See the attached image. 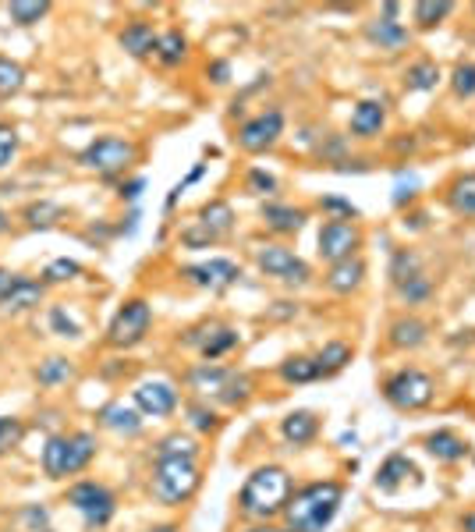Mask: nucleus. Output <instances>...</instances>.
I'll list each match as a JSON object with an SVG mask.
<instances>
[{
	"mask_svg": "<svg viewBox=\"0 0 475 532\" xmlns=\"http://www.w3.org/2000/svg\"><path fill=\"white\" fill-rule=\"evenodd\" d=\"M277 373H281L284 384H295V387L323 380L320 366H316V359H312V355H291V359L281 362V369H277Z\"/></svg>",
	"mask_w": 475,
	"mask_h": 532,
	"instance_id": "29",
	"label": "nucleus"
},
{
	"mask_svg": "<svg viewBox=\"0 0 475 532\" xmlns=\"http://www.w3.org/2000/svg\"><path fill=\"white\" fill-rule=\"evenodd\" d=\"M422 274V259L415 256L412 249H398L394 252V259H390V284H401L408 281V277Z\"/></svg>",
	"mask_w": 475,
	"mask_h": 532,
	"instance_id": "38",
	"label": "nucleus"
},
{
	"mask_svg": "<svg viewBox=\"0 0 475 532\" xmlns=\"http://www.w3.org/2000/svg\"><path fill=\"white\" fill-rule=\"evenodd\" d=\"M295 483H291L288 469L281 465H259L249 472L245 486L238 490V511L245 518H256V522H273L277 515H284Z\"/></svg>",
	"mask_w": 475,
	"mask_h": 532,
	"instance_id": "2",
	"label": "nucleus"
},
{
	"mask_svg": "<svg viewBox=\"0 0 475 532\" xmlns=\"http://www.w3.org/2000/svg\"><path fill=\"white\" fill-rule=\"evenodd\" d=\"M15 157H18V132L11 125H0V171L11 167Z\"/></svg>",
	"mask_w": 475,
	"mask_h": 532,
	"instance_id": "46",
	"label": "nucleus"
},
{
	"mask_svg": "<svg viewBox=\"0 0 475 532\" xmlns=\"http://www.w3.org/2000/svg\"><path fill=\"white\" fill-rule=\"evenodd\" d=\"M8 227H11V220H8V213L0 210V235H4V231H8Z\"/></svg>",
	"mask_w": 475,
	"mask_h": 532,
	"instance_id": "56",
	"label": "nucleus"
},
{
	"mask_svg": "<svg viewBox=\"0 0 475 532\" xmlns=\"http://www.w3.org/2000/svg\"><path fill=\"white\" fill-rule=\"evenodd\" d=\"M256 266L266 277H277V281L291 284V288H305L312 281V266L291 249H284V245H259Z\"/></svg>",
	"mask_w": 475,
	"mask_h": 532,
	"instance_id": "11",
	"label": "nucleus"
},
{
	"mask_svg": "<svg viewBox=\"0 0 475 532\" xmlns=\"http://www.w3.org/2000/svg\"><path fill=\"white\" fill-rule=\"evenodd\" d=\"M50 327H54L57 337H71V341H75V337H82V327H78V320L64 306L50 309Z\"/></svg>",
	"mask_w": 475,
	"mask_h": 532,
	"instance_id": "45",
	"label": "nucleus"
},
{
	"mask_svg": "<svg viewBox=\"0 0 475 532\" xmlns=\"http://www.w3.org/2000/svg\"><path fill=\"white\" fill-rule=\"evenodd\" d=\"M156 40H160V36H156L149 22H128L125 29H121V36H117L121 50L139 57V61L142 57H156Z\"/></svg>",
	"mask_w": 475,
	"mask_h": 532,
	"instance_id": "27",
	"label": "nucleus"
},
{
	"mask_svg": "<svg viewBox=\"0 0 475 532\" xmlns=\"http://www.w3.org/2000/svg\"><path fill=\"white\" fill-rule=\"evenodd\" d=\"M213 82H227V64L224 61L213 64Z\"/></svg>",
	"mask_w": 475,
	"mask_h": 532,
	"instance_id": "54",
	"label": "nucleus"
},
{
	"mask_svg": "<svg viewBox=\"0 0 475 532\" xmlns=\"http://www.w3.org/2000/svg\"><path fill=\"white\" fill-rule=\"evenodd\" d=\"M100 426L110 433H121V437H139L142 426H146V415L135 405H125V401H110V405L100 408Z\"/></svg>",
	"mask_w": 475,
	"mask_h": 532,
	"instance_id": "17",
	"label": "nucleus"
},
{
	"mask_svg": "<svg viewBox=\"0 0 475 532\" xmlns=\"http://www.w3.org/2000/svg\"><path fill=\"white\" fill-rule=\"evenodd\" d=\"M305 220H309V213H305L302 206L263 203V224L270 227L273 235H295V231H302Z\"/></svg>",
	"mask_w": 475,
	"mask_h": 532,
	"instance_id": "24",
	"label": "nucleus"
},
{
	"mask_svg": "<svg viewBox=\"0 0 475 532\" xmlns=\"http://www.w3.org/2000/svg\"><path fill=\"white\" fill-rule=\"evenodd\" d=\"M461 532H475V511H468V515L461 518Z\"/></svg>",
	"mask_w": 475,
	"mask_h": 532,
	"instance_id": "55",
	"label": "nucleus"
},
{
	"mask_svg": "<svg viewBox=\"0 0 475 532\" xmlns=\"http://www.w3.org/2000/svg\"><path fill=\"white\" fill-rule=\"evenodd\" d=\"M178 387L164 376H153V380H139L132 391V405L139 408L146 419H167L178 408Z\"/></svg>",
	"mask_w": 475,
	"mask_h": 532,
	"instance_id": "13",
	"label": "nucleus"
},
{
	"mask_svg": "<svg viewBox=\"0 0 475 532\" xmlns=\"http://www.w3.org/2000/svg\"><path fill=\"white\" fill-rule=\"evenodd\" d=\"M451 11H454L451 0H422V4H415V25L419 29H437Z\"/></svg>",
	"mask_w": 475,
	"mask_h": 532,
	"instance_id": "35",
	"label": "nucleus"
},
{
	"mask_svg": "<svg viewBox=\"0 0 475 532\" xmlns=\"http://www.w3.org/2000/svg\"><path fill=\"white\" fill-rule=\"evenodd\" d=\"M316 433H320V419H316V412H309V408H298V412L284 415L281 437L288 440L291 447L312 444V440H316Z\"/></svg>",
	"mask_w": 475,
	"mask_h": 532,
	"instance_id": "26",
	"label": "nucleus"
},
{
	"mask_svg": "<svg viewBox=\"0 0 475 532\" xmlns=\"http://www.w3.org/2000/svg\"><path fill=\"white\" fill-rule=\"evenodd\" d=\"M387 341L398 352H415V348H422L429 341V323L419 320V316H401V320L390 323Z\"/></svg>",
	"mask_w": 475,
	"mask_h": 532,
	"instance_id": "20",
	"label": "nucleus"
},
{
	"mask_svg": "<svg viewBox=\"0 0 475 532\" xmlns=\"http://www.w3.org/2000/svg\"><path fill=\"white\" fill-rule=\"evenodd\" d=\"M440 82V64L437 61H415L405 71V89L408 93H429Z\"/></svg>",
	"mask_w": 475,
	"mask_h": 532,
	"instance_id": "30",
	"label": "nucleus"
},
{
	"mask_svg": "<svg viewBox=\"0 0 475 532\" xmlns=\"http://www.w3.org/2000/svg\"><path fill=\"white\" fill-rule=\"evenodd\" d=\"M231 231H234L231 203L213 199V203H206L203 210H199V220L181 231V245H188V249H206V245H217L220 238H227Z\"/></svg>",
	"mask_w": 475,
	"mask_h": 532,
	"instance_id": "10",
	"label": "nucleus"
},
{
	"mask_svg": "<svg viewBox=\"0 0 475 532\" xmlns=\"http://www.w3.org/2000/svg\"><path fill=\"white\" fill-rule=\"evenodd\" d=\"M394 291L405 298L408 306H419V302H429V298H433V281H429V274L422 270V274H415V277H408V281L394 284Z\"/></svg>",
	"mask_w": 475,
	"mask_h": 532,
	"instance_id": "36",
	"label": "nucleus"
},
{
	"mask_svg": "<svg viewBox=\"0 0 475 532\" xmlns=\"http://www.w3.org/2000/svg\"><path fill=\"white\" fill-rule=\"evenodd\" d=\"M323 210H330V213H337V220H351V217H359V210L348 203V199H341V196H323Z\"/></svg>",
	"mask_w": 475,
	"mask_h": 532,
	"instance_id": "47",
	"label": "nucleus"
},
{
	"mask_svg": "<svg viewBox=\"0 0 475 532\" xmlns=\"http://www.w3.org/2000/svg\"><path fill=\"white\" fill-rule=\"evenodd\" d=\"M408 476H419V469H415V462L408 458V454H390L387 462L376 469V490L380 493H398L401 486L408 483Z\"/></svg>",
	"mask_w": 475,
	"mask_h": 532,
	"instance_id": "23",
	"label": "nucleus"
},
{
	"mask_svg": "<svg viewBox=\"0 0 475 532\" xmlns=\"http://www.w3.org/2000/svg\"><path fill=\"white\" fill-rule=\"evenodd\" d=\"M25 440V423L18 415H0V458L11 454Z\"/></svg>",
	"mask_w": 475,
	"mask_h": 532,
	"instance_id": "40",
	"label": "nucleus"
},
{
	"mask_svg": "<svg viewBox=\"0 0 475 532\" xmlns=\"http://www.w3.org/2000/svg\"><path fill=\"white\" fill-rule=\"evenodd\" d=\"M366 40L373 43V47L387 50V54H398V50H405L408 43H412V32L401 22H394V18L380 15L376 22L366 25Z\"/></svg>",
	"mask_w": 475,
	"mask_h": 532,
	"instance_id": "19",
	"label": "nucleus"
},
{
	"mask_svg": "<svg viewBox=\"0 0 475 532\" xmlns=\"http://www.w3.org/2000/svg\"><path fill=\"white\" fill-rule=\"evenodd\" d=\"M185 384L206 405L213 401V405L238 408L252 398V376L238 373L231 366H220V362H199V366H192L185 373Z\"/></svg>",
	"mask_w": 475,
	"mask_h": 532,
	"instance_id": "3",
	"label": "nucleus"
},
{
	"mask_svg": "<svg viewBox=\"0 0 475 532\" xmlns=\"http://www.w3.org/2000/svg\"><path fill=\"white\" fill-rule=\"evenodd\" d=\"M422 447H426V454H433V458L444 465H454V462H461V458H468V440H461L458 433H451V430L426 433Z\"/></svg>",
	"mask_w": 475,
	"mask_h": 532,
	"instance_id": "25",
	"label": "nucleus"
},
{
	"mask_svg": "<svg viewBox=\"0 0 475 532\" xmlns=\"http://www.w3.org/2000/svg\"><path fill=\"white\" fill-rule=\"evenodd\" d=\"M277 188V178L266 171H259V167H252L249 171V192H256V196H266V192H273Z\"/></svg>",
	"mask_w": 475,
	"mask_h": 532,
	"instance_id": "48",
	"label": "nucleus"
},
{
	"mask_svg": "<svg viewBox=\"0 0 475 532\" xmlns=\"http://www.w3.org/2000/svg\"><path fill=\"white\" fill-rule=\"evenodd\" d=\"M281 135H284V114L277 107H270L238 128V146H242L245 153H266V149L277 146Z\"/></svg>",
	"mask_w": 475,
	"mask_h": 532,
	"instance_id": "14",
	"label": "nucleus"
},
{
	"mask_svg": "<svg viewBox=\"0 0 475 532\" xmlns=\"http://www.w3.org/2000/svg\"><path fill=\"white\" fill-rule=\"evenodd\" d=\"M25 86V68L11 57H0V96H15Z\"/></svg>",
	"mask_w": 475,
	"mask_h": 532,
	"instance_id": "42",
	"label": "nucleus"
},
{
	"mask_svg": "<svg viewBox=\"0 0 475 532\" xmlns=\"http://www.w3.org/2000/svg\"><path fill=\"white\" fill-rule=\"evenodd\" d=\"M185 345L199 348L206 362H217L220 355H227L231 348H238V330L224 327V323H203V327H195L185 334Z\"/></svg>",
	"mask_w": 475,
	"mask_h": 532,
	"instance_id": "16",
	"label": "nucleus"
},
{
	"mask_svg": "<svg viewBox=\"0 0 475 532\" xmlns=\"http://www.w3.org/2000/svg\"><path fill=\"white\" fill-rule=\"evenodd\" d=\"M82 274V266L75 259H54V263L43 270V284H64V281H75Z\"/></svg>",
	"mask_w": 475,
	"mask_h": 532,
	"instance_id": "43",
	"label": "nucleus"
},
{
	"mask_svg": "<svg viewBox=\"0 0 475 532\" xmlns=\"http://www.w3.org/2000/svg\"><path fill=\"white\" fill-rule=\"evenodd\" d=\"M78 160H82V167H89V171L110 178V174H125L128 167L139 160V146H135L132 139H121V135H100V139H93L82 149V157Z\"/></svg>",
	"mask_w": 475,
	"mask_h": 532,
	"instance_id": "7",
	"label": "nucleus"
},
{
	"mask_svg": "<svg viewBox=\"0 0 475 532\" xmlns=\"http://www.w3.org/2000/svg\"><path fill=\"white\" fill-rule=\"evenodd\" d=\"M68 504L82 515L86 529H103L117 511V497L96 479H82V483L68 486Z\"/></svg>",
	"mask_w": 475,
	"mask_h": 532,
	"instance_id": "8",
	"label": "nucleus"
},
{
	"mask_svg": "<svg viewBox=\"0 0 475 532\" xmlns=\"http://www.w3.org/2000/svg\"><path fill=\"white\" fill-rule=\"evenodd\" d=\"M203 171H206V164H195L192 167V174H188L185 181H178V185L171 188V196H167V210H174V206H178V199H181V192H185L188 185H195V181L203 178Z\"/></svg>",
	"mask_w": 475,
	"mask_h": 532,
	"instance_id": "49",
	"label": "nucleus"
},
{
	"mask_svg": "<svg viewBox=\"0 0 475 532\" xmlns=\"http://www.w3.org/2000/svg\"><path fill=\"white\" fill-rule=\"evenodd\" d=\"M8 15L15 25H36L39 18L50 15V4L47 0H15V4H8Z\"/></svg>",
	"mask_w": 475,
	"mask_h": 532,
	"instance_id": "37",
	"label": "nucleus"
},
{
	"mask_svg": "<svg viewBox=\"0 0 475 532\" xmlns=\"http://www.w3.org/2000/svg\"><path fill=\"white\" fill-rule=\"evenodd\" d=\"M156 458H199V440L188 433H167L156 444Z\"/></svg>",
	"mask_w": 475,
	"mask_h": 532,
	"instance_id": "33",
	"label": "nucleus"
},
{
	"mask_svg": "<svg viewBox=\"0 0 475 532\" xmlns=\"http://www.w3.org/2000/svg\"><path fill=\"white\" fill-rule=\"evenodd\" d=\"M327 288L334 291V295H351V291H359L362 281H366V263H362L359 256L351 259H341V263L327 266Z\"/></svg>",
	"mask_w": 475,
	"mask_h": 532,
	"instance_id": "21",
	"label": "nucleus"
},
{
	"mask_svg": "<svg viewBox=\"0 0 475 532\" xmlns=\"http://www.w3.org/2000/svg\"><path fill=\"white\" fill-rule=\"evenodd\" d=\"M185 415H188V423L195 426V430L199 433H213V430H220V415L213 412L210 405H206V401H188L185 405Z\"/></svg>",
	"mask_w": 475,
	"mask_h": 532,
	"instance_id": "39",
	"label": "nucleus"
},
{
	"mask_svg": "<svg viewBox=\"0 0 475 532\" xmlns=\"http://www.w3.org/2000/svg\"><path fill=\"white\" fill-rule=\"evenodd\" d=\"M188 54V40L181 36L178 29H167L160 32V40H156V57H160V64H167V68H174V64H181Z\"/></svg>",
	"mask_w": 475,
	"mask_h": 532,
	"instance_id": "32",
	"label": "nucleus"
},
{
	"mask_svg": "<svg viewBox=\"0 0 475 532\" xmlns=\"http://www.w3.org/2000/svg\"><path fill=\"white\" fill-rule=\"evenodd\" d=\"M451 89L458 100H472L475 96V64H458V68H454Z\"/></svg>",
	"mask_w": 475,
	"mask_h": 532,
	"instance_id": "44",
	"label": "nucleus"
},
{
	"mask_svg": "<svg viewBox=\"0 0 475 532\" xmlns=\"http://www.w3.org/2000/svg\"><path fill=\"white\" fill-rule=\"evenodd\" d=\"M18 274H11V270H4V266H0V295H4V291L11 288V281H15Z\"/></svg>",
	"mask_w": 475,
	"mask_h": 532,
	"instance_id": "52",
	"label": "nucleus"
},
{
	"mask_svg": "<svg viewBox=\"0 0 475 532\" xmlns=\"http://www.w3.org/2000/svg\"><path fill=\"white\" fill-rule=\"evenodd\" d=\"M245 532H288L284 525H270V522H259V525H252V529H245Z\"/></svg>",
	"mask_w": 475,
	"mask_h": 532,
	"instance_id": "53",
	"label": "nucleus"
},
{
	"mask_svg": "<svg viewBox=\"0 0 475 532\" xmlns=\"http://www.w3.org/2000/svg\"><path fill=\"white\" fill-rule=\"evenodd\" d=\"M36 380L43 387H61V384H68V380H75V366H71L68 359H61V355H54V359L39 362Z\"/></svg>",
	"mask_w": 475,
	"mask_h": 532,
	"instance_id": "34",
	"label": "nucleus"
},
{
	"mask_svg": "<svg viewBox=\"0 0 475 532\" xmlns=\"http://www.w3.org/2000/svg\"><path fill=\"white\" fill-rule=\"evenodd\" d=\"M96 458V437L86 430L75 433H54V437L43 444V472L50 479H68L86 472Z\"/></svg>",
	"mask_w": 475,
	"mask_h": 532,
	"instance_id": "5",
	"label": "nucleus"
},
{
	"mask_svg": "<svg viewBox=\"0 0 475 532\" xmlns=\"http://www.w3.org/2000/svg\"><path fill=\"white\" fill-rule=\"evenodd\" d=\"M344 501V486L337 479H320L302 490L291 493L288 508H284V529L288 532H327L337 518Z\"/></svg>",
	"mask_w": 475,
	"mask_h": 532,
	"instance_id": "1",
	"label": "nucleus"
},
{
	"mask_svg": "<svg viewBox=\"0 0 475 532\" xmlns=\"http://www.w3.org/2000/svg\"><path fill=\"white\" fill-rule=\"evenodd\" d=\"M312 359H316V366H320L323 380H327V376L341 373V369L348 366V362H351V348L344 345V341H330V345H323L320 352L312 355Z\"/></svg>",
	"mask_w": 475,
	"mask_h": 532,
	"instance_id": "31",
	"label": "nucleus"
},
{
	"mask_svg": "<svg viewBox=\"0 0 475 532\" xmlns=\"http://www.w3.org/2000/svg\"><path fill=\"white\" fill-rule=\"evenodd\" d=\"M149 327H153V306H149L146 298H128L125 306L114 313V320H110L107 341L114 348H135L146 341Z\"/></svg>",
	"mask_w": 475,
	"mask_h": 532,
	"instance_id": "9",
	"label": "nucleus"
},
{
	"mask_svg": "<svg viewBox=\"0 0 475 532\" xmlns=\"http://www.w3.org/2000/svg\"><path fill=\"white\" fill-rule=\"evenodd\" d=\"M142 185H146V181H142V178H135L132 185H125V188H121V196H125V199H135V196H139V192H142Z\"/></svg>",
	"mask_w": 475,
	"mask_h": 532,
	"instance_id": "51",
	"label": "nucleus"
},
{
	"mask_svg": "<svg viewBox=\"0 0 475 532\" xmlns=\"http://www.w3.org/2000/svg\"><path fill=\"white\" fill-rule=\"evenodd\" d=\"M61 217H64V210L57 203H50V199H39V203L25 206V220H29V227H50Z\"/></svg>",
	"mask_w": 475,
	"mask_h": 532,
	"instance_id": "41",
	"label": "nucleus"
},
{
	"mask_svg": "<svg viewBox=\"0 0 475 532\" xmlns=\"http://www.w3.org/2000/svg\"><path fill=\"white\" fill-rule=\"evenodd\" d=\"M387 125V103L383 100H359L351 110V132L359 139H373Z\"/></svg>",
	"mask_w": 475,
	"mask_h": 532,
	"instance_id": "22",
	"label": "nucleus"
},
{
	"mask_svg": "<svg viewBox=\"0 0 475 532\" xmlns=\"http://www.w3.org/2000/svg\"><path fill=\"white\" fill-rule=\"evenodd\" d=\"M437 394V384H433V376L422 373V369H398L394 376L383 380V401L390 408H398V412H419L433 401Z\"/></svg>",
	"mask_w": 475,
	"mask_h": 532,
	"instance_id": "6",
	"label": "nucleus"
},
{
	"mask_svg": "<svg viewBox=\"0 0 475 532\" xmlns=\"http://www.w3.org/2000/svg\"><path fill=\"white\" fill-rule=\"evenodd\" d=\"M203 486V469L195 458H156L153 476H149V490L167 508H181L195 497V490Z\"/></svg>",
	"mask_w": 475,
	"mask_h": 532,
	"instance_id": "4",
	"label": "nucleus"
},
{
	"mask_svg": "<svg viewBox=\"0 0 475 532\" xmlns=\"http://www.w3.org/2000/svg\"><path fill=\"white\" fill-rule=\"evenodd\" d=\"M181 274H185L188 281L195 284V288H206V291H227V288H231V284H238V277H242V266L234 263V259L213 256V259H203V263L185 266Z\"/></svg>",
	"mask_w": 475,
	"mask_h": 532,
	"instance_id": "15",
	"label": "nucleus"
},
{
	"mask_svg": "<svg viewBox=\"0 0 475 532\" xmlns=\"http://www.w3.org/2000/svg\"><path fill=\"white\" fill-rule=\"evenodd\" d=\"M22 518L29 522V529L32 532H50V525H47V508H39V504H32V508H25L22 511Z\"/></svg>",
	"mask_w": 475,
	"mask_h": 532,
	"instance_id": "50",
	"label": "nucleus"
},
{
	"mask_svg": "<svg viewBox=\"0 0 475 532\" xmlns=\"http://www.w3.org/2000/svg\"><path fill=\"white\" fill-rule=\"evenodd\" d=\"M362 249V231L351 220H337L330 217L327 224L320 227V259L327 266L341 263V259L359 256Z\"/></svg>",
	"mask_w": 475,
	"mask_h": 532,
	"instance_id": "12",
	"label": "nucleus"
},
{
	"mask_svg": "<svg viewBox=\"0 0 475 532\" xmlns=\"http://www.w3.org/2000/svg\"><path fill=\"white\" fill-rule=\"evenodd\" d=\"M43 295H47V284L18 274L15 281H11V288L0 295V309H4V313H25V309H36L39 302H43Z\"/></svg>",
	"mask_w": 475,
	"mask_h": 532,
	"instance_id": "18",
	"label": "nucleus"
},
{
	"mask_svg": "<svg viewBox=\"0 0 475 532\" xmlns=\"http://www.w3.org/2000/svg\"><path fill=\"white\" fill-rule=\"evenodd\" d=\"M447 206L458 217H475V171L472 174H458V178L447 185Z\"/></svg>",
	"mask_w": 475,
	"mask_h": 532,
	"instance_id": "28",
	"label": "nucleus"
},
{
	"mask_svg": "<svg viewBox=\"0 0 475 532\" xmlns=\"http://www.w3.org/2000/svg\"><path fill=\"white\" fill-rule=\"evenodd\" d=\"M149 532H178V525H156V529H149Z\"/></svg>",
	"mask_w": 475,
	"mask_h": 532,
	"instance_id": "57",
	"label": "nucleus"
}]
</instances>
